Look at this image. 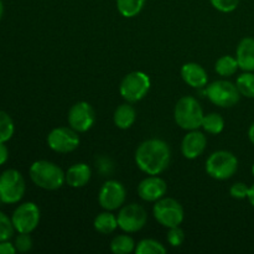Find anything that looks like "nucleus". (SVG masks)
I'll use <instances>...</instances> for the list:
<instances>
[{"mask_svg":"<svg viewBox=\"0 0 254 254\" xmlns=\"http://www.w3.org/2000/svg\"><path fill=\"white\" fill-rule=\"evenodd\" d=\"M15 131L11 117L4 111H0V143H6L12 138Z\"/></svg>","mask_w":254,"mask_h":254,"instance_id":"27","label":"nucleus"},{"mask_svg":"<svg viewBox=\"0 0 254 254\" xmlns=\"http://www.w3.org/2000/svg\"><path fill=\"white\" fill-rule=\"evenodd\" d=\"M40 208L34 202H24L12 212L11 221L17 233H31L40 223Z\"/></svg>","mask_w":254,"mask_h":254,"instance_id":"11","label":"nucleus"},{"mask_svg":"<svg viewBox=\"0 0 254 254\" xmlns=\"http://www.w3.org/2000/svg\"><path fill=\"white\" fill-rule=\"evenodd\" d=\"M252 175H253V178H254V164H253V166H252Z\"/></svg>","mask_w":254,"mask_h":254,"instance_id":"38","label":"nucleus"},{"mask_svg":"<svg viewBox=\"0 0 254 254\" xmlns=\"http://www.w3.org/2000/svg\"><path fill=\"white\" fill-rule=\"evenodd\" d=\"M66 184L73 189H79L86 186L92 178V170L87 164L77 163L67 169L64 173Z\"/></svg>","mask_w":254,"mask_h":254,"instance_id":"18","label":"nucleus"},{"mask_svg":"<svg viewBox=\"0 0 254 254\" xmlns=\"http://www.w3.org/2000/svg\"><path fill=\"white\" fill-rule=\"evenodd\" d=\"M207 146V138L198 129L189 130L181 141V154L189 160L197 159L203 154Z\"/></svg>","mask_w":254,"mask_h":254,"instance_id":"15","label":"nucleus"},{"mask_svg":"<svg viewBox=\"0 0 254 254\" xmlns=\"http://www.w3.org/2000/svg\"><path fill=\"white\" fill-rule=\"evenodd\" d=\"M247 198H248V201H250L251 205L254 207V184L252 186H250V191H248Z\"/></svg>","mask_w":254,"mask_h":254,"instance_id":"35","label":"nucleus"},{"mask_svg":"<svg viewBox=\"0 0 254 254\" xmlns=\"http://www.w3.org/2000/svg\"><path fill=\"white\" fill-rule=\"evenodd\" d=\"M14 253H16V248H15L14 243L9 242V241H2V242H0V254Z\"/></svg>","mask_w":254,"mask_h":254,"instance_id":"33","label":"nucleus"},{"mask_svg":"<svg viewBox=\"0 0 254 254\" xmlns=\"http://www.w3.org/2000/svg\"><path fill=\"white\" fill-rule=\"evenodd\" d=\"M78 134L71 127H57L47 135V145L55 153H72L78 148L81 141Z\"/></svg>","mask_w":254,"mask_h":254,"instance_id":"10","label":"nucleus"},{"mask_svg":"<svg viewBox=\"0 0 254 254\" xmlns=\"http://www.w3.org/2000/svg\"><path fill=\"white\" fill-rule=\"evenodd\" d=\"M135 164L146 175H160L170 165L171 149L163 139L151 138L144 140L136 148Z\"/></svg>","mask_w":254,"mask_h":254,"instance_id":"1","label":"nucleus"},{"mask_svg":"<svg viewBox=\"0 0 254 254\" xmlns=\"http://www.w3.org/2000/svg\"><path fill=\"white\" fill-rule=\"evenodd\" d=\"M211 5L221 12H232L240 5V0H210Z\"/></svg>","mask_w":254,"mask_h":254,"instance_id":"31","label":"nucleus"},{"mask_svg":"<svg viewBox=\"0 0 254 254\" xmlns=\"http://www.w3.org/2000/svg\"><path fill=\"white\" fill-rule=\"evenodd\" d=\"M168 192V184L158 175H149L138 185V195L145 202H156Z\"/></svg>","mask_w":254,"mask_h":254,"instance_id":"14","label":"nucleus"},{"mask_svg":"<svg viewBox=\"0 0 254 254\" xmlns=\"http://www.w3.org/2000/svg\"><path fill=\"white\" fill-rule=\"evenodd\" d=\"M14 246L15 248H16V252H29L32 248V238L31 236H30V233H19V235L16 236V238H15Z\"/></svg>","mask_w":254,"mask_h":254,"instance_id":"30","label":"nucleus"},{"mask_svg":"<svg viewBox=\"0 0 254 254\" xmlns=\"http://www.w3.org/2000/svg\"><path fill=\"white\" fill-rule=\"evenodd\" d=\"M15 228L11 218L7 217L4 212L0 211V242L9 241L14 236Z\"/></svg>","mask_w":254,"mask_h":254,"instance_id":"28","label":"nucleus"},{"mask_svg":"<svg viewBox=\"0 0 254 254\" xmlns=\"http://www.w3.org/2000/svg\"><path fill=\"white\" fill-rule=\"evenodd\" d=\"M127 198V190L122 183L117 180H108L102 185L98 193V202L106 211H116L124 205Z\"/></svg>","mask_w":254,"mask_h":254,"instance_id":"13","label":"nucleus"},{"mask_svg":"<svg viewBox=\"0 0 254 254\" xmlns=\"http://www.w3.org/2000/svg\"><path fill=\"white\" fill-rule=\"evenodd\" d=\"M201 128L208 134L212 135H218L225 129V119L218 113H208L205 114L202 119V126Z\"/></svg>","mask_w":254,"mask_h":254,"instance_id":"21","label":"nucleus"},{"mask_svg":"<svg viewBox=\"0 0 254 254\" xmlns=\"http://www.w3.org/2000/svg\"><path fill=\"white\" fill-rule=\"evenodd\" d=\"M26 184L20 171L7 169L0 175V201L6 205H12L24 197Z\"/></svg>","mask_w":254,"mask_h":254,"instance_id":"5","label":"nucleus"},{"mask_svg":"<svg viewBox=\"0 0 254 254\" xmlns=\"http://www.w3.org/2000/svg\"><path fill=\"white\" fill-rule=\"evenodd\" d=\"M151 82L146 73L133 71L124 76L119 86V93L129 103H136L148 94Z\"/></svg>","mask_w":254,"mask_h":254,"instance_id":"6","label":"nucleus"},{"mask_svg":"<svg viewBox=\"0 0 254 254\" xmlns=\"http://www.w3.org/2000/svg\"><path fill=\"white\" fill-rule=\"evenodd\" d=\"M9 159V150L5 143H0V165H4Z\"/></svg>","mask_w":254,"mask_h":254,"instance_id":"34","label":"nucleus"},{"mask_svg":"<svg viewBox=\"0 0 254 254\" xmlns=\"http://www.w3.org/2000/svg\"><path fill=\"white\" fill-rule=\"evenodd\" d=\"M248 138H250V141L254 145V123L248 129Z\"/></svg>","mask_w":254,"mask_h":254,"instance_id":"36","label":"nucleus"},{"mask_svg":"<svg viewBox=\"0 0 254 254\" xmlns=\"http://www.w3.org/2000/svg\"><path fill=\"white\" fill-rule=\"evenodd\" d=\"M135 242L129 235H118L111 241V251L114 254H129L135 251Z\"/></svg>","mask_w":254,"mask_h":254,"instance_id":"24","label":"nucleus"},{"mask_svg":"<svg viewBox=\"0 0 254 254\" xmlns=\"http://www.w3.org/2000/svg\"><path fill=\"white\" fill-rule=\"evenodd\" d=\"M240 66H238L237 59L230 55H225V56L220 57L216 61L215 71L220 74L221 77H231L238 71Z\"/></svg>","mask_w":254,"mask_h":254,"instance_id":"23","label":"nucleus"},{"mask_svg":"<svg viewBox=\"0 0 254 254\" xmlns=\"http://www.w3.org/2000/svg\"><path fill=\"white\" fill-rule=\"evenodd\" d=\"M145 1L146 0H117V9L122 16L130 19L140 14Z\"/></svg>","mask_w":254,"mask_h":254,"instance_id":"22","label":"nucleus"},{"mask_svg":"<svg viewBox=\"0 0 254 254\" xmlns=\"http://www.w3.org/2000/svg\"><path fill=\"white\" fill-rule=\"evenodd\" d=\"M29 175L32 183L44 190H59L66 183L64 170L49 160H37L32 163L29 169Z\"/></svg>","mask_w":254,"mask_h":254,"instance_id":"2","label":"nucleus"},{"mask_svg":"<svg viewBox=\"0 0 254 254\" xmlns=\"http://www.w3.org/2000/svg\"><path fill=\"white\" fill-rule=\"evenodd\" d=\"M250 186L246 185L245 183H236L231 186L230 195L236 200H245L248 196Z\"/></svg>","mask_w":254,"mask_h":254,"instance_id":"32","label":"nucleus"},{"mask_svg":"<svg viewBox=\"0 0 254 254\" xmlns=\"http://www.w3.org/2000/svg\"><path fill=\"white\" fill-rule=\"evenodd\" d=\"M2 14H4V4H2V1L0 0V20H1Z\"/></svg>","mask_w":254,"mask_h":254,"instance_id":"37","label":"nucleus"},{"mask_svg":"<svg viewBox=\"0 0 254 254\" xmlns=\"http://www.w3.org/2000/svg\"><path fill=\"white\" fill-rule=\"evenodd\" d=\"M67 121L77 133H86L96 123V112L88 102H77L69 108Z\"/></svg>","mask_w":254,"mask_h":254,"instance_id":"12","label":"nucleus"},{"mask_svg":"<svg viewBox=\"0 0 254 254\" xmlns=\"http://www.w3.org/2000/svg\"><path fill=\"white\" fill-rule=\"evenodd\" d=\"M134 252L136 254H164L166 253V248L159 241L153 240V238H145L136 245Z\"/></svg>","mask_w":254,"mask_h":254,"instance_id":"26","label":"nucleus"},{"mask_svg":"<svg viewBox=\"0 0 254 254\" xmlns=\"http://www.w3.org/2000/svg\"><path fill=\"white\" fill-rule=\"evenodd\" d=\"M205 117L200 102L192 96L181 97L174 108V119L184 130H195L201 128Z\"/></svg>","mask_w":254,"mask_h":254,"instance_id":"3","label":"nucleus"},{"mask_svg":"<svg viewBox=\"0 0 254 254\" xmlns=\"http://www.w3.org/2000/svg\"><path fill=\"white\" fill-rule=\"evenodd\" d=\"M241 96L246 98H254V73L253 72H243L237 77L236 81Z\"/></svg>","mask_w":254,"mask_h":254,"instance_id":"25","label":"nucleus"},{"mask_svg":"<svg viewBox=\"0 0 254 254\" xmlns=\"http://www.w3.org/2000/svg\"><path fill=\"white\" fill-rule=\"evenodd\" d=\"M206 173L215 180L225 181L233 178L238 170V159L227 150H217L206 160Z\"/></svg>","mask_w":254,"mask_h":254,"instance_id":"4","label":"nucleus"},{"mask_svg":"<svg viewBox=\"0 0 254 254\" xmlns=\"http://www.w3.org/2000/svg\"><path fill=\"white\" fill-rule=\"evenodd\" d=\"M206 96L211 103L220 108H231L236 106L241 99V93L236 83L227 79H218L206 87Z\"/></svg>","mask_w":254,"mask_h":254,"instance_id":"8","label":"nucleus"},{"mask_svg":"<svg viewBox=\"0 0 254 254\" xmlns=\"http://www.w3.org/2000/svg\"><path fill=\"white\" fill-rule=\"evenodd\" d=\"M118 227L126 233L139 232L148 222V213L143 206L138 203H129L122 206L118 216Z\"/></svg>","mask_w":254,"mask_h":254,"instance_id":"9","label":"nucleus"},{"mask_svg":"<svg viewBox=\"0 0 254 254\" xmlns=\"http://www.w3.org/2000/svg\"><path fill=\"white\" fill-rule=\"evenodd\" d=\"M93 227L101 235H111L118 228V218L112 213V211H104L96 216Z\"/></svg>","mask_w":254,"mask_h":254,"instance_id":"20","label":"nucleus"},{"mask_svg":"<svg viewBox=\"0 0 254 254\" xmlns=\"http://www.w3.org/2000/svg\"><path fill=\"white\" fill-rule=\"evenodd\" d=\"M166 240H168L169 245L171 247H180L184 243V241H185V232L181 230L180 226H178V227H171L169 228Z\"/></svg>","mask_w":254,"mask_h":254,"instance_id":"29","label":"nucleus"},{"mask_svg":"<svg viewBox=\"0 0 254 254\" xmlns=\"http://www.w3.org/2000/svg\"><path fill=\"white\" fill-rule=\"evenodd\" d=\"M131 104L133 103L127 102V103L118 106V108L114 111L113 122L117 128L122 129V130L129 129L136 121V111Z\"/></svg>","mask_w":254,"mask_h":254,"instance_id":"19","label":"nucleus"},{"mask_svg":"<svg viewBox=\"0 0 254 254\" xmlns=\"http://www.w3.org/2000/svg\"><path fill=\"white\" fill-rule=\"evenodd\" d=\"M153 215L158 223L166 228L178 227L183 223L184 217H185L181 203L175 198L165 197V196L154 202Z\"/></svg>","mask_w":254,"mask_h":254,"instance_id":"7","label":"nucleus"},{"mask_svg":"<svg viewBox=\"0 0 254 254\" xmlns=\"http://www.w3.org/2000/svg\"><path fill=\"white\" fill-rule=\"evenodd\" d=\"M238 66L243 72H254V37H245L236 50Z\"/></svg>","mask_w":254,"mask_h":254,"instance_id":"17","label":"nucleus"},{"mask_svg":"<svg viewBox=\"0 0 254 254\" xmlns=\"http://www.w3.org/2000/svg\"><path fill=\"white\" fill-rule=\"evenodd\" d=\"M181 77L188 86L192 88H203L207 86L208 76L206 69L196 62H188L181 67Z\"/></svg>","mask_w":254,"mask_h":254,"instance_id":"16","label":"nucleus"}]
</instances>
